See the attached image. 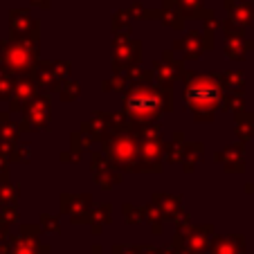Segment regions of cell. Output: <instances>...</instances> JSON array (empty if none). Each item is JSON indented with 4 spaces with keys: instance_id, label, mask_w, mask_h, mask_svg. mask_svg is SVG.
<instances>
[{
    "instance_id": "obj_1",
    "label": "cell",
    "mask_w": 254,
    "mask_h": 254,
    "mask_svg": "<svg viewBox=\"0 0 254 254\" xmlns=\"http://www.w3.org/2000/svg\"><path fill=\"white\" fill-rule=\"evenodd\" d=\"M126 111L133 113V115L137 117H153L158 115L160 111V97L155 90H146V88H142V90L133 92V95L126 99Z\"/></svg>"
}]
</instances>
